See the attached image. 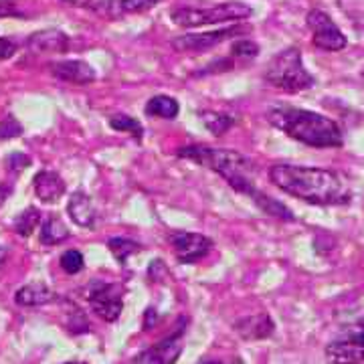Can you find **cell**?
Returning a JSON list of instances; mask_svg holds the SVG:
<instances>
[{
  "label": "cell",
  "instance_id": "cell-1",
  "mask_svg": "<svg viewBox=\"0 0 364 364\" xmlns=\"http://www.w3.org/2000/svg\"><path fill=\"white\" fill-rule=\"evenodd\" d=\"M269 178L286 195L318 207H340L352 200L350 184L336 170L275 164L269 170Z\"/></svg>",
  "mask_w": 364,
  "mask_h": 364
},
{
  "label": "cell",
  "instance_id": "cell-2",
  "mask_svg": "<svg viewBox=\"0 0 364 364\" xmlns=\"http://www.w3.org/2000/svg\"><path fill=\"white\" fill-rule=\"evenodd\" d=\"M267 122L289 138L312 148H340L342 130L330 117L298 107H275L267 112Z\"/></svg>",
  "mask_w": 364,
  "mask_h": 364
},
{
  "label": "cell",
  "instance_id": "cell-3",
  "mask_svg": "<svg viewBox=\"0 0 364 364\" xmlns=\"http://www.w3.org/2000/svg\"><path fill=\"white\" fill-rule=\"evenodd\" d=\"M176 156L196 162L200 166H207L213 172H217L229 186L235 188L241 195L253 196L259 193L255 182L251 178L253 162L247 156H243L237 150H227V148H208V146H184L178 148Z\"/></svg>",
  "mask_w": 364,
  "mask_h": 364
},
{
  "label": "cell",
  "instance_id": "cell-4",
  "mask_svg": "<svg viewBox=\"0 0 364 364\" xmlns=\"http://www.w3.org/2000/svg\"><path fill=\"white\" fill-rule=\"evenodd\" d=\"M265 81L275 90H282L286 93H299V91L310 90L314 85V77L304 67L301 53L296 47L284 49L273 57L265 71Z\"/></svg>",
  "mask_w": 364,
  "mask_h": 364
},
{
  "label": "cell",
  "instance_id": "cell-5",
  "mask_svg": "<svg viewBox=\"0 0 364 364\" xmlns=\"http://www.w3.org/2000/svg\"><path fill=\"white\" fill-rule=\"evenodd\" d=\"M253 14V9L245 2H221L210 9L181 6L170 11V21L182 28H198V26L217 25L227 21H243Z\"/></svg>",
  "mask_w": 364,
  "mask_h": 364
},
{
  "label": "cell",
  "instance_id": "cell-6",
  "mask_svg": "<svg viewBox=\"0 0 364 364\" xmlns=\"http://www.w3.org/2000/svg\"><path fill=\"white\" fill-rule=\"evenodd\" d=\"M85 299L90 301L91 310L105 322H116L124 310L122 286L117 284L93 282L85 289Z\"/></svg>",
  "mask_w": 364,
  "mask_h": 364
},
{
  "label": "cell",
  "instance_id": "cell-7",
  "mask_svg": "<svg viewBox=\"0 0 364 364\" xmlns=\"http://www.w3.org/2000/svg\"><path fill=\"white\" fill-rule=\"evenodd\" d=\"M308 26L314 35V45L322 51H342L346 47V37L340 31L338 25L320 9H314L308 13Z\"/></svg>",
  "mask_w": 364,
  "mask_h": 364
},
{
  "label": "cell",
  "instance_id": "cell-8",
  "mask_svg": "<svg viewBox=\"0 0 364 364\" xmlns=\"http://www.w3.org/2000/svg\"><path fill=\"white\" fill-rule=\"evenodd\" d=\"M247 28L243 26H229L221 31H210V33H191V35H181L176 39H172V47L178 53H203L221 45L231 37L243 35Z\"/></svg>",
  "mask_w": 364,
  "mask_h": 364
},
{
  "label": "cell",
  "instance_id": "cell-9",
  "mask_svg": "<svg viewBox=\"0 0 364 364\" xmlns=\"http://www.w3.org/2000/svg\"><path fill=\"white\" fill-rule=\"evenodd\" d=\"M170 243L174 247L176 259L181 263H196V261L205 259L213 249V241L207 235L191 233V231L172 233L170 235Z\"/></svg>",
  "mask_w": 364,
  "mask_h": 364
},
{
  "label": "cell",
  "instance_id": "cell-10",
  "mask_svg": "<svg viewBox=\"0 0 364 364\" xmlns=\"http://www.w3.org/2000/svg\"><path fill=\"white\" fill-rule=\"evenodd\" d=\"M182 328H178L174 334H170L164 340H160L158 344L150 346L148 350L140 352L136 356V364H176L184 350V342H182Z\"/></svg>",
  "mask_w": 364,
  "mask_h": 364
},
{
  "label": "cell",
  "instance_id": "cell-11",
  "mask_svg": "<svg viewBox=\"0 0 364 364\" xmlns=\"http://www.w3.org/2000/svg\"><path fill=\"white\" fill-rule=\"evenodd\" d=\"M326 360L330 364H363L364 332H356L346 338L334 340L326 346Z\"/></svg>",
  "mask_w": 364,
  "mask_h": 364
},
{
  "label": "cell",
  "instance_id": "cell-12",
  "mask_svg": "<svg viewBox=\"0 0 364 364\" xmlns=\"http://www.w3.org/2000/svg\"><path fill=\"white\" fill-rule=\"evenodd\" d=\"M233 330L245 342H255V340L269 338L273 332H275V324H273L269 314L259 312L253 314V316L239 318L233 324Z\"/></svg>",
  "mask_w": 364,
  "mask_h": 364
},
{
  "label": "cell",
  "instance_id": "cell-13",
  "mask_svg": "<svg viewBox=\"0 0 364 364\" xmlns=\"http://www.w3.org/2000/svg\"><path fill=\"white\" fill-rule=\"evenodd\" d=\"M51 73L57 79H61L65 83H73V85H85L97 77L95 69L87 61H81V59L57 61L51 65Z\"/></svg>",
  "mask_w": 364,
  "mask_h": 364
},
{
  "label": "cell",
  "instance_id": "cell-14",
  "mask_svg": "<svg viewBox=\"0 0 364 364\" xmlns=\"http://www.w3.org/2000/svg\"><path fill=\"white\" fill-rule=\"evenodd\" d=\"M26 47L33 53H65L69 49V37L63 31L45 28L39 33H33L26 41Z\"/></svg>",
  "mask_w": 364,
  "mask_h": 364
},
{
  "label": "cell",
  "instance_id": "cell-15",
  "mask_svg": "<svg viewBox=\"0 0 364 364\" xmlns=\"http://www.w3.org/2000/svg\"><path fill=\"white\" fill-rule=\"evenodd\" d=\"M67 213L71 217V221L79 225V227H93L95 219H97V210L91 200L90 195H85L83 191L73 193L69 203H67Z\"/></svg>",
  "mask_w": 364,
  "mask_h": 364
},
{
  "label": "cell",
  "instance_id": "cell-16",
  "mask_svg": "<svg viewBox=\"0 0 364 364\" xmlns=\"http://www.w3.org/2000/svg\"><path fill=\"white\" fill-rule=\"evenodd\" d=\"M33 186L43 203H55L65 195V182L53 170H41L33 181Z\"/></svg>",
  "mask_w": 364,
  "mask_h": 364
},
{
  "label": "cell",
  "instance_id": "cell-17",
  "mask_svg": "<svg viewBox=\"0 0 364 364\" xmlns=\"http://www.w3.org/2000/svg\"><path fill=\"white\" fill-rule=\"evenodd\" d=\"M55 299H57V294L45 284H26L18 287L14 294V304L21 308H39V306L51 304Z\"/></svg>",
  "mask_w": 364,
  "mask_h": 364
},
{
  "label": "cell",
  "instance_id": "cell-18",
  "mask_svg": "<svg viewBox=\"0 0 364 364\" xmlns=\"http://www.w3.org/2000/svg\"><path fill=\"white\" fill-rule=\"evenodd\" d=\"M160 0H104L100 2L102 6H97L100 13L107 14L112 18L124 16V14L144 13L152 6H156Z\"/></svg>",
  "mask_w": 364,
  "mask_h": 364
},
{
  "label": "cell",
  "instance_id": "cell-19",
  "mask_svg": "<svg viewBox=\"0 0 364 364\" xmlns=\"http://www.w3.org/2000/svg\"><path fill=\"white\" fill-rule=\"evenodd\" d=\"M71 231L67 229V225L63 223L61 217L57 215H49L45 221L41 223V243L43 245H59L69 239Z\"/></svg>",
  "mask_w": 364,
  "mask_h": 364
},
{
  "label": "cell",
  "instance_id": "cell-20",
  "mask_svg": "<svg viewBox=\"0 0 364 364\" xmlns=\"http://www.w3.org/2000/svg\"><path fill=\"white\" fill-rule=\"evenodd\" d=\"M144 112L148 116L162 117V119H174V117L178 116V112H181V105H178V102L174 97H170V95H154L146 104Z\"/></svg>",
  "mask_w": 364,
  "mask_h": 364
},
{
  "label": "cell",
  "instance_id": "cell-21",
  "mask_svg": "<svg viewBox=\"0 0 364 364\" xmlns=\"http://www.w3.org/2000/svg\"><path fill=\"white\" fill-rule=\"evenodd\" d=\"M257 207L265 213V215H272V217H277V219H286V221H294V213L279 200H275L273 196L265 195V193H257V195L251 198Z\"/></svg>",
  "mask_w": 364,
  "mask_h": 364
},
{
  "label": "cell",
  "instance_id": "cell-22",
  "mask_svg": "<svg viewBox=\"0 0 364 364\" xmlns=\"http://www.w3.org/2000/svg\"><path fill=\"white\" fill-rule=\"evenodd\" d=\"M107 247H109L112 255L116 257L119 265H124L134 253L140 251V245L136 241H132V239H126V237H114V239H109L107 241Z\"/></svg>",
  "mask_w": 364,
  "mask_h": 364
},
{
  "label": "cell",
  "instance_id": "cell-23",
  "mask_svg": "<svg viewBox=\"0 0 364 364\" xmlns=\"http://www.w3.org/2000/svg\"><path fill=\"white\" fill-rule=\"evenodd\" d=\"M41 225V210H37L35 207L26 208L23 210L16 219H14V231L21 235V237H31L33 231Z\"/></svg>",
  "mask_w": 364,
  "mask_h": 364
},
{
  "label": "cell",
  "instance_id": "cell-24",
  "mask_svg": "<svg viewBox=\"0 0 364 364\" xmlns=\"http://www.w3.org/2000/svg\"><path fill=\"white\" fill-rule=\"evenodd\" d=\"M207 130L215 136H223L225 132H229L235 126V117L225 116V114H217V112H205L200 114Z\"/></svg>",
  "mask_w": 364,
  "mask_h": 364
},
{
  "label": "cell",
  "instance_id": "cell-25",
  "mask_svg": "<svg viewBox=\"0 0 364 364\" xmlns=\"http://www.w3.org/2000/svg\"><path fill=\"white\" fill-rule=\"evenodd\" d=\"M109 126H112V128H114L116 132H126V134H130L132 138H136V140H142L144 128H142V124H140L136 117L116 116L109 119Z\"/></svg>",
  "mask_w": 364,
  "mask_h": 364
},
{
  "label": "cell",
  "instance_id": "cell-26",
  "mask_svg": "<svg viewBox=\"0 0 364 364\" xmlns=\"http://www.w3.org/2000/svg\"><path fill=\"white\" fill-rule=\"evenodd\" d=\"M59 265H61V269L65 273L75 275V273H79L85 267V259H83L81 251H77V249H69V251H65V253L61 255Z\"/></svg>",
  "mask_w": 364,
  "mask_h": 364
},
{
  "label": "cell",
  "instance_id": "cell-27",
  "mask_svg": "<svg viewBox=\"0 0 364 364\" xmlns=\"http://www.w3.org/2000/svg\"><path fill=\"white\" fill-rule=\"evenodd\" d=\"M231 53H233V57H239V59H255L259 55V45L249 39L235 41Z\"/></svg>",
  "mask_w": 364,
  "mask_h": 364
},
{
  "label": "cell",
  "instance_id": "cell-28",
  "mask_svg": "<svg viewBox=\"0 0 364 364\" xmlns=\"http://www.w3.org/2000/svg\"><path fill=\"white\" fill-rule=\"evenodd\" d=\"M23 134V126L14 116H6L0 122V140H11L18 138Z\"/></svg>",
  "mask_w": 364,
  "mask_h": 364
},
{
  "label": "cell",
  "instance_id": "cell-29",
  "mask_svg": "<svg viewBox=\"0 0 364 364\" xmlns=\"http://www.w3.org/2000/svg\"><path fill=\"white\" fill-rule=\"evenodd\" d=\"M25 16L21 0H0V18H18Z\"/></svg>",
  "mask_w": 364,
  "mask_h": 364
},
{
  "label": "cell",
  "instance_id": "cell-30",
  "mask_svg": "<svg viewBox=\"0 0 364 364\" xmlns=\"http://www.w3.org/2000/svg\"><path fill=\"white\" fill-rule=\"evenodd\" d=\"M9 164H11V170L13 172H21L31 166V158L25 156V154H13L9 158Z\"/></svg>",
  "mask_w": 364,
  "mask_h": 364
},
{
  "label": "cell",
  "instance_id": "cell-31",
  "mask_svg": "<svg viewBox=\"0 0 364 364\" xmlns=\"http://www.w3.org/2000/svg\"><path fill=\"white\" fill-rule=\"evenodd\" d=\"M16 53V43L13 39H6V37H0V61L2 59H9Z\"/></svg>",
  "mask_w": 364,
  "mask_h": 364
},
{
  "label": "cell",
  "instance_id": "cell-32",
  "mask_svg": "<svg viewBox=\"0 0 364 364\" xmlns=\"http://www.w3.org/2000/svg\"><path fill=\"white\" fill-rule=\"evenodd\" d=\"M6 191L11 193L13 188H11V186H6V184H2V186H0V205L4 203V193H6Z\"/></svg>",
  "mask_w": 364,
  "mask_h": 364
},
{
  "label": "cell",
  "instance_id": "cell-33",
  "mask_svg": "<svg viewBox=\"0 0 364 364\" xmlns=\"http://www.w3.org/2000/svg\"><path fill=\"white\" fill-rule=\"evenodd\" d=\"M200 364H221V363H217V360H208V363H200Z\"/></svg>",
  "mask_w": 364,
  "mask_h": 364
},
{
  "label": "cell",
  "instance_id": "cell-34",
  "mask_svg": "<svg viewBox=\"0 0 364 364\" xmlns=\"http://www.w3.org/2000/svg\"><path fill=\"white\" fill-rule=\"evenodd\" d=\"M65 364H83V363H79V360H69V363H65Z\"/></svg>",
  "mask_w": 364,
  "mask_h": 364
}]
</instances>
